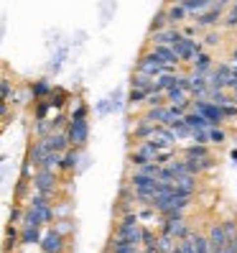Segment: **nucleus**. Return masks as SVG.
<instances>
[{
	"label": "nucleus",
	"instance_id": "nucleus-1",
	"mask_svg": "<svg viewBox=\"0 0 237 253\" xmlns=\"http://www.w3.org/2000/svg\"><path fill=\"white\" fill-rule=\"evenodd\" d=\"M38 248H41V253H64L67 251V238H64L62 228H51V225L43 228L41 238H38Z\"/></svg>",
	"mask_w": 237,
	"mask_h": 253
},
{
	"label": "nucleus",
	"instance_id": "nucleus-2",
	"mask_svg": "<svg viewBox=\"0 0 237 253\" xmlns=\"http://www.w3.org/2000/svg\"><path fill=\"white\" fill-rule=\"evenodd\" d=\"M31 184H34V189L38 192V195L54 197V192H56V187H59V176H56L54 169H36Z\"/></svg>",
	"mask_w": 237,
	"mask_h": 253
},
{
	"label": "nucleus",
	"instance_id": "nucleus-3",
	"mask_svg": "<svg viewBox=\"0 0 237 253\" xmlns=\"http://www.w3.org/2000/svg\"><path fill=\"white\" fill-rule=\"evenodd\" d=\"M64 133L71 148H84L87 141H90V123H87V118L84 121H69V128Z\"/></svg>",
	"mask_w": 237,
	"mask_h": 253
},
{
	"label": "nucleus",
	"instance_id": "nucleus-4",
	"mask_svg": "<svg viewBox=\"0 0 237 253\" xmlns=\"http://www.w3.org/2000/svg\"><path fill=\"white\" fill-rule=\"evenodd\" d=\"M171 49H173V54H176V59H179V62H191V59H194V56L202 51V43H199L197 39H186V36H181Z\"/></svg>",
	"mask_w": 237,
	"mask_h": 253
},
{
	"label": "nucleus",
	"instance_id": "nucleus-5",
	"mask_svg": "<svg viewBox=\"0 0 237 253\" xmlns=\"http://www.w3.org/2000/svg\"><path fill=\"white\" fill-rule=\"evenodd\" d=\"M115 238L123 243H130V246H140V222H123L120 220Z\"/></svg>",
	"mask_w": 237,
	"mask_h": 253
},
{
	"label": "nucleus",
	"instance_id": "nucleus-6",
	"mask_svg": "<svg viewBox=\"0 0 237 253\" xmlns=\"http://www.w3.org/2000/svg\"><path fill=\"white\" fill-rule=\"evenodd\" d=\"M194 110H197L199 115H204L212 126H219L222 121H225V118H222V113H219V105H214V102H209V100L194 97Z\"/></svg>",
	"mask_w": 237,
	"mask_h": 253
},
{
	"label": "nucleus",
	"instance_id": "nucleus-7",
	"mask_svg": "<svg viewBox=\"0 0 237 253\" xmlns=\"http://www.w3.org/2000/svg\"><path fill=\"white\" fill-rule=\"evenodd\" d=\"M156 154H158V148L151 141H140V146L130 154V164L133 167H143L148 161H156Z\"/></svg>",
	"mask_w": 237,
	"mask_h": 253
},
{
	"label": "nucleus",
	"instance_id": "nucleus-8",
	"mask_svg": "<svg viewBox=\"0 0 237 253\" xmlns=\"http://www.w3.org/2000/svg\"><path fill=\"white\" fill-rule=\"evenodd\" d=\"M41 143L46 146V151H54V154H64L67 148H69V138H67L64 130H51V133H46V136L41 138Z\"/></svg>",
	"mask_w": 237,
	"mask_h": 253
},
{
	"label": "nucleus",
	"instance_id": "nucleus-9",
	"mask_svg": "<svg viewBox=\"0 0 237 253\" xmlns=\"http://www.w3.org/2000/svg\"><path fill=\"white\" fill-rule=\"evenodd\" d=\"M179 39H181V31L173 28V26L161 28V31H151V43L153 46H173Z\"/></svg>",
	"mask_w": 237,
	"mask_h": 253
},
{
	"label": "nucleus",
	"instance_id": "nucleus-10",
	"mask_svg": "<svg viewBox=\"0 0 237 253\" xmlns=\"http://www.w3.org/2000/svg\"><path fill=\"white\" fill-rule=\"evenodd\" d=\"M130 187L133 189H143V192H151V195H156V192H161V182L156 179V176H145V174H133L130 176Z\"/></svg>",
	"mask_w": 237,
	"mask_h": 253
},
{
	"label": "nucleus",
	"instance_id": "nucleus-11",
	"mask_svg": "<svg viewBox=\"0 0 237 253\" xmlns=\"http://www.w3.org/2000/svg\"><path fill=\"white\" fill-rule=\"evenodd\" d=\"M222 21V5H212L202 13H197V28H212Z\"/></svg>",
	"mask_w": 237,
	"mask_h": 253
},
{
	"label": "nucleus",
	"instance_id": "nucleus-12",
	"mask_svg": "<svg viewBox=\"0 0 237 253\" xmlns=\"http://www.w3.org/2000/svg\"><path fill=\"white\" fill-rule=\"evenodd\" d=\"M41 230L43 228H36V225H21L18 228V243L21 246H38Z\"/></svg>",
	"mask_w": 237,
	"mask_h": 253
},
{
	"label": "nucleus",
	"instance_id": "nucleus-13",
	"mask_svg": "<svg viewBox=\"0 0 237 253\" xmlns=\"http://www.w3.org/2000/svg\"><path fill=\"white\" fill-rule=\"evenodd\" d=\"M79 164V148H67V151L62 154V159H59V169L62 171H74Z\"/></svg>",
	"mask_w": 237,
	"mask_h": 253
},
{
	"label": "nucleus",
	"instance_id": "nucleus-14",
	"mask_svg": "<svg viewBox=\"0 0 237 253\" xmlns=\"http://www.w3.org/2000/svg\"><path fill=\"white\" fill-rule=\"evenodd\" d=\"M151 54L156 56L158 64H166V67H176V64H179V59H176V54H173L171 46H153Z\"/></svg>",
	"mask_w": 237,
	"mask_h": 253
},
{
	"label": "nucleus",
	"instance_id": "nucleus-15",
	"mask_svg": "<svg viewBox=\"0 0 237 253\" xmlns=\"http://www.w3.org/2000/svg\"><path fill=\"white\" fill-rule=\"evenodd\" d=\"M164 233H169L171 238H186L189 235V228H186V222H184V217L181 220H164Z\"/></svg>",
	"mask_w": 237,
	"mask_h": 253
},
{
	"label": "nucleus",
	"instance_id": "nucleus-16",
	"mask_svg": "<svg viewBox=\"0 0 237 253\" xmlns=\"http://www.w3.org/2000/svg\"><path fill=\"white\" fill-rule=\"evenodd\" d=\"M173 189L181 192V195H194V189H197V176H191V174L176 176V179H173Z\"/></svg>",
	"mask_w": 237,
	"mask_h": 253
},
{
	"label": "nucleus",
	"instance_id": "nucleus-17",
	"mask_svg": "<svg viewBox=\"0 0 237 253\" xmlns=\"http://www.w3.org/2000/svg\"><path fill=\"white\" fill-rule=\"evenodd\" d=\"M184 123L191 128V130H206V128H212V123L206 121L204 115H199L197 110H191V113H184Z\"/></svg>",
	"mask_w": 237,
	"mask_h": 253
},
{
	"label": "nucleus",
	"instance_id": "nucleus-18",
	"mask_svg": "<svg viewBox=\"0 0 237 253\" xmlns=\"http://www.w3.org/2000/svg\"><path fill=\"white\" fill-rule=\"evenodd\" d=\"M191 67H194V74H206V72L212 69V56L199 51L194 59H191Z\"/></svg>",
	"mask_w": 237,
	"mask_h": 253
},
{
	"label": "nucleus",
	"instance_id": "nucleus-19",
	"mask_svg": "<svg viewBox=\"0 0 237 253\" xmlns=\"http://www.w3.org/2000/svg\"><path fill=\"white\" fill-rule=\"evenodd\" d=\"M186 16L189 13L181 8V3H173L169 10H166V18H169V26H181L184 21H186Z\"/></svg>",
	"mask_w": 237,
	"mask_h": 253
},
{
	"label": "nucleus",
	"instance_id": "nucleus-20",
	"mask_svg": "<svg viewBox=\"0 0 237 253\" xmlns=\"http://www.w3.org/2000/svg\"><path fill=\"white\" fill-rule=\"evenodd\" d=\"M206 156H212L206 143H191L184 148V159H206Z\"/></svg>",
	"mask_w": 237,
	"mask_h": 253
},
{
	"label": "nucleus",
	"instance_id": "nucleus-21",
	"mask_svg": "<svg viewBox=\"0 0 237 253\" xmlns=\"http://www.w3.org/2000/svg\"><path fill=\"white\" fill-rule=\"evenodd\" d=\"M209 248H225V243H227V235H225V228L222 225H212V230H209Z\"/></svg>",
	"mask_w": 237,
	"mask_h": 253
},
{
	"label": "nucleus",
	"instance_id": "nucleus-22",
	"mask_svg": "<svg viewBox=\"0 0 237 253\" xmlns=\"http://www.w3.org/2000/svg\"><path fill=\"white\" fill-rule=\"evenodd\" d=\"M212 5H214V0H181V8L186 13H194V16L206 8H212Z\"/></svg>",
	"mask_w": 237,
	"mask_h": 253
},
{
	"label": "nucleus",
	"instance_id": "nucleus-23",
	"mask_svg": "<svg viewBox=\"0 0 237 253\" xmlns=\"http://www.w3.org/2000/svg\"><path fill=\"white\" fill-rule=\"evenodd\" d=\"M133 90H143V92H153V77H148L143 72L133 74Z\"/></svg>",
	"mask_w": 237,
	"mask_h": 253
},
{
	"label": "nucleus",
	"instance_id": "nucleus-24",
	"mask_svg": "<svg viewBox=\"0 0 237 253\" xmlns=\"http://www.w3.org/2000/svg\"><path fill=\"white\" fill-rule=\"evenodd\" d=\"M46 154H49V151H46V146H43V143H41V138H38V141H36V143L31 146V151H28V164H31V167H36V169H38L41 159L46 156Z\"/></svg>",
	"mask_w": 237,
	"mask_h": 253
},
{
	"label": "nucleus",
	"instance_id": "nucleus-25",
	"mask_svg": "<svg viewBox=\"0 0 237 253\" xmlns=\"http://www.w3.org/2000/svg\"><path fill=\"white\" fill-rule=\"evenodd\" d=\"M16 97V90H13L10 77H0V102H13Z\"/></svg>",
	"mask_w": 237,
	"mask_h": 253
},
{
	"label": "nucleus",
	"instance_id": "nucleus-26",
	"mask_svg": "<svg viewBox=\"0 0 237 253\" xmlns=\"http://www.w3.org/2000/svg\"><path fill=\"white\" fill-rule=\"evenodd\" d=\"M21 243H18V225H13V222H10V225H8V230H5V253H10L13 248H18Z\"/></svg>",
	"mask_w": 237,
	"mask_h": 253
},
{
	"label": "nucleus",
	"instance_id": "nucleus-27",
	"mask_svg": "<svg viewBox=\"0 0 237 253\" xmlns=\"http://www.w3.org/2000/svg\"><path fill=\"white\" fill-rule=\"evenodd\" d=\"M153 130H156V123H151V121H145V118H143V123L135 128V133H133V136H135L138 141H148V138L153 136Z\"/></svg>",
	"mask_w": 237,
	"mask_h": 253
},
{
	"label": "nucleus",
	"instance_id": "nucleus-28",
	"mask_svg": "<svg viewBox=\"0 0 237 253\" xmlns=\"http://www.w3.org/2000/svg\"><path fill=\"white\" fill-rule=\"evenodd\" d=\"M173 241H176V238H171L169 233H164V235H161L158 241H156V251H158V253H171L173 246H176Z\"/></svg>",
	"mask_w": 237,
	"mask_h": 253
},
{
	"label": "nucleus",
	"instance_id": "nucleus-29",
	"mask_svg": "<svg viewBox=\"0 0 237 253\" xmlns=\"http://www.w3.org/2000/svg\"><path fill=\"white\" fill-rule=\"evenodd\" d=\"M225 130H222L219 126H212V128H206V143H225Z\"/></svg>",
	"mask_w": 237,
	"mask_h": 253
},
{
	"label": "nucleus",
	"instance_id": "nucleus-30",
	"mask_svg": "<svg viewBox=\"0 0 237 253\" xmlns=\"http://www.w3.org/2000/svg\"><path fill=\"white\" fill-rule=\"evenodd\" d=\"M59 159H62V154H54V151H49L46 156L41 159V164H38V169H59Z\"/></svg>",
	"mask_w": 237,
	"mask_h": 253
},
{
	"label": "nucleus",
	"instance_id": "nucleus-31",
	"mask_svg": "<svg viewBox=\"0 0 237 253\" xmlns=\"http://www.w3.org/2000/svg\"><path fill=\"white\" fill-rule=\"evenodd\" d=\"M107 253H138V246H130V243H123V241H112V246L107 248Z\"/></svg>",
	"mask_w": 237,
	"mask_h": 253
},
{
	"label": "nucleus",
	"instance_id": "nucleus-32",
	"mask_svg": "<svg viewBox=\"0 0 237 253\" xmlns=\"http://www.w3.org/2000/svg\"><path fill=\"white\" fill-rule=\"evenodd\" d=\"M145 105H151V108H158V105H166V95L164 92H158V90H153V92H148L145 95Z\"/></svg>",
	"mask_w": 237,
	"mask_h": 253
},
{
	"label": "nucleus",
	"instance_id": "nucleus-33",
	"mask_svg": "<svg viewBox=\"0 0 237 253\" xmlns=\"http://www.w3.org/2000/svg\"><path fill=\"white\" fill-rule=\"evenodd\" d=\"M158 169H161V164H156V161H148V164H143V167H135V171H138V174L156 176V179H158Z\"/></svg>",
	"mask_w": 237,
	"mask_h": 253
},
{
	"label": "nucleus",
	"instance_id": "nucleus-34",
	"mask_svg": "<svg viewBox=\"0 0 237 253\" xmlns=\"http://www.w3.org/2000/svg\"><path fill=\"white\" fill-rule=\"evenodd\" d=\"M156 241H158V238H156L151 230H148V228H140V243H143L145 248H156Z\"/></svg>",
	"mask_w": 237,
	"mask_h": 253
},
{
	"label": "nucleus",
	"instance_id": "nucleus-35",
	"mask_svg": "<svg viewBox=\"0 0 237 253\" xmlns=\"http://www.w3.org/2000/svg\"><path fill=\"white\" fill-rule=\"evenodd\" d=\"M161 28H169V18H166V10H161L158 16L151 23V31H161Z\"/></svg>",
	"mask_w": 237,
	"mask_h": 253
},
{
	"label": "nucleus",
	"instance_id": "nucleus-36",
	"mask_svg": "<svg viewBox=\"0 0 237 253\" xmlns=\"http://www.w3.org/2000/svg\"><path fill=\"white\" fill-rule=\"evenodd\" d=\"M49 92H51V87H49L46 82H38V84L34 87V95H36L38 100H43V95H49Z\"/></svg>",
	"mask_w": 237,
	"mask_h": 253
},
{
	"label": "nucleus",
	"instance_id": "nucleus-37",
	"mask_svg": "<svg viewBox=\"0 0 237 253\" xmlns=\"http://www.w3.org/2000/svg\"><path fill=\"white\" fill-rule=\"evenodd\" d=\"M219 113H222V118H237V105H232V102L230 105H222Z\"/></svg>",
	"mask_w": 237,
	"mask_h": 253
},
{
	"label": "nucleus",
	"instance_id": "nucleus-38",
	"mask_svg": "<svg viewBox=\"0 0 237 253\" xmlns=\"http://www.w3.org/2000/svg\"><path fill=\"white\" fill-rule=\"evenodd\" d=\"M222 228H225V235H227V241H232V238L237 235V228H235V222H232V220L222 222Z\"/></svg>",
	"mask_w": 237,
	"mask_h": 253
},
{
	"label": "nucleus",
	"instance_id": "nucleus-39",
	"mask_svg": "<svg viewBox=\"0 0 237 253\" xmlns=\"http://www.w3.org/2000/svg\"><path fill=\"white\" fill-rule=\"evenodd\" d=\"M84 118H87V105H77V110L71 113L69 121H84Z\"/></svg>",
	"mask_w": 237,
	"mask_h": 253
},
{
	"label": "nucleus",
	"instance_id": "nucleus-40",
	"mask_svg": "<svg viewBox=\"0 0 237 253\" xmlns=\"http://www.w3.org/2000/svg\"><path fill=\"white\" fill-rule=\"evenodd\" d=\"M225 26H230V28H235V26H237V3L232 5V10H230V16L225 18Z\"/></svg>",
	"mask_w": 237,
	"mask_h": 253
},
{
	"label": "nucleus",
	"instance_id": "nucleus-41",
	"mask_svg": "<svg viewBox=\"0 0 237 253\" xmlns=\"http://www.w3.org/2000/svg\"><path fill=\"white\" fill-rule=\"evenodd\" d=\"M8 118H10V102H0V121L8 123Z\"/></svg>",
	"mask_w": 237,
	"mask_h": 253
},
{
	"label": "nucleus",
	"instance_id": "nucleus-42",
	"mask_svg": "<svg viewBox=\"0 0 237 253\" xmlns=\"http://www.w3.org/2000/svg\"><path fill=\"white\" fill-rule=\"evenodd\" d=\"M145 95H148V92H143V90H133V92H130V102H133V105H138V102L145 100Z\"/></svg>",
	"mask_w": 237,
	"mask_h": 253
},
{
	"label": "nucleus",
	"instance_id": "nucleus-43",
	"mask_svg": "<svg viewBox=\"0 0 237 253\" xmlns=\"http://www.w3.org/2000/svg\"><path fill=\"white\" fill-rule=\"evenodd\" d=\"M21 217H23V210H21V207H13V212H10V222H13V225H21Z\"/></svg>",
	"mask_w": 237,
	"mask_h": 253
},
{
	"label": "nucleus",
	"instance_id": "nucleus-44",
	"mask_svg": "<svg viewBox=\"0 0 237 253\" xmlns=\"http://www.w3.org/2000/svg\"><path fill=\"white\" fill-rule=\"evenodd\" d=\"M197 31H199V28H197V26H186V28H184V31H181V36H186V39H191V36H197Z\"/></svg>",
	"mask_w": 237,
	"mask_h": 253
},
{
	"label": "nucleus",
	"instance_id": "nucleus-45",
	"mask_svg": "<svg viewBox=\"0 0 237 253\" xmlns=\"http://www.w3.org/2000/svg\"><path fill=\"white\" fill-rule=\"evenodd\" d=\"M204 43H209V46H214V43H219V36H217V34H209Z\"/></svg>",
	"mask_w": 237,
	"mask_h": 253
},
{
	"label": "nucleus",
	"instance_id": "nucleus-46",
	"mask_svg": "<svg viewBox=\"0 0 237 253\" xmlns=\"http://www.w3.org/2000/svg\"><path fill=\"white\" fill-rule=\"evenodd\" d=\"M151 217H153V212H151V210H143V212L138 215V220H151Z\"/></svg>",
	"mask_w": 237,
	"mask_h": 253
},
{
	"label": "nucleus",
	"instance_id": "nucleus-47",
	"mask_svg": "<svg viewBox=\"0 0 237 253\" xmlns=\"http://www.w3.org/2000/svg\"><path fill=\"white\" fill-rule=\"evenodd\" d=\"M217 5H227V3H232V0H214Z\"/></svg>",
	"mask_w": 237,
	"mask_h": 253
},
{
	"label": "nucleus",
	"instance_id": "nucleus-48",
	"mask_svg": "<svg viewBox=\"0 0 237 253\" xmlns=\"http://www.w3.org/2000/svg\"><path fill=\"white\" fill-rule=\"evenodd\" d=\"M232 62H235V64H237V49H235V51H232Z\"/></svg>",
	"mask_w": 237,
	"mask_h": 253
},
{
	"label": "nucleus",
	"instance_id": "nucleus-49",
	"mask_svg": "<svg viewBox=\"0 0 237 253\" xmlns=\"http://www.w3.org/2000/svg\"><path fill=\"white\" fill-rule=\"evenodd\" d=\"M145 253H158L156 248H145Z\"/></svg>",
	"mask_w": 237,
	"mask_h": 253
},
{
	"label": "nucleus",
	"instance_id": "nucleus-50",
	"mask_svg": "<svg viewBox=\"0 0 237 253\" xmlns=\"http://www.w3.org/2000/svg\"><path fill=\"white\" fill-rule=\"evenodd\" d=\"M232 74H235V77H237V64H235V67H232Z\"/></svg>",
	"mask_w": 237,
	"mask_h": 253
},
{
	"label": "nucleus",
	"instance_id": "nucleus-51",
	"mask_svg": "<svg viewBox=\"0 0 237 253\" xmlns=\"http://www.w3.org/2000/svg\"><path fill=\"white\" fill-rule=\"evenodd\" d=\"M169 3H181V0H169Z\"/></svg>",
	"mask_w": 237,
	"mask_h": 253
}]
</instances>
